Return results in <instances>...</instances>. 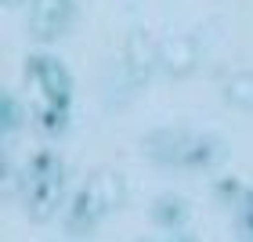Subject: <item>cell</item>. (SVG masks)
<instances>
[{
	"mask_svg": "<svg viewBox=\"0 0 253 242\" xmlns=\"http://www.w3.org/2000/svg\"><path fill=\"white\" fill-rule=\"evenodd\" d=\"M65 199V177H29L22 181V202H26V213L33 221H47L54 217V210H62Z\"/></svg>",
	"mask_w": 253,
	"mask_h": 242,
	"instance_id": "1",
	"label": "cell"
},
{
	"mask_svg": "<svg viewBox=\"0 0 253 242\" xmlns=\"http://www.w3.org/2000/svg\"><path fill=\"white\" fill-rule=\"evenodd\" d=\"M73 22V0H37L29 11V33L37 40L62 37Z\"/></svg>",
	"mask_w": 253,
	"mask_h": 242,
	"instance_id": "2",
	"label": "cell"
},
{
	"mask_svg": "<svg viewBox=\"0 0 253 242\" xmlns=\"http://www.w3.org/2000/svg\"><path fill=\"white\" fill-rule=\"evenodd\" d=\"M109 210L101 206V199L90 192V184H84L73 199H69V210H65V232L69 235H87L94 232V224L105 217Z\"/></svg>",
	"mask_w": 253,
	"mask_h": 242,
	"instance_id": "3",
	"label": "cell"
},
{
	"mask_svg": "<svg viewBox=\"0 0 253 242\" xmlns=\"http://www.w3.org/2000/svg\"><path fill=\"white\" fill-rule=\"evenodd\" d=\"M159 65L170 76H188L199 65V40L195 37H174L159 47Z\"/></svg>",
	"mask_w": 253,
	"mask_h": 242,
	"instance_id": "4",
	"label": "cell"
},
{
	"mask_svg": "<svg viewBox=\"0 0 253 242\" xmlns=\"http://www.w3.org/2000/svg\"><path fill=\"white\" fill-rule=\"evenodd\" d=\"M185 148H188V137L181 134V130H156V134H148V141H145V152L148 159H156V163H181L185 159Z\"/></svg>",
	"mask_w": 253,
	"mask_h": 242,
	"instance_id": "5",
	"label": "cell"
},
{
	"mask_svg": "<svg viewBox=\"0 0 253 242\" xmlns=\"http://www.w3.org/2000/svg\"><path fill=\"white\" fill-rule=\"evenodd\" d=\"M40 90H43V98H47V105L69 109V101H73V76L65 73V65H62L58 58H51L47 69H43V76H40Z\"/></svg>",
	"mask_w": 253,
	"mask_h": 242,
	"instance_id": "6",
	"label": "cell"
},
{
	"mask_svg": "<svg viewBox=\"0 0 253 242\" xmlns=\"http://www.w3.org/2000/svg\"><path fill=\"white\" fill-rule=\"evenodd\" d=\"M87 184H90V192L101 199L105 210H116V206L126 202V181H123V174H116V170H109V166L94 170Z\"/></svg>",
	"mask_w": 253,
	"mask_h": 242,
	"instance_id": "7",
	"label": "cell"
},
{
	"mask_svg": "<svg viewBox=\"0 0 253 242\" xmlns=\"http://www.w3.org/2000/svg\"><path fill=\"white\" fill-rule=\"evenodd\" d=\"M224 159V145L217 141V137L203 134V137H188V148H185V159H181V166L188 170H210Z\"/></svg>",
	"mask_w": 253,
	"mask_h": 242,
	"instance_id": "8",
	"label": "cell"
},
{
	"mask_svg": "<svg viewBox=\"0 0 253 242\" xmlns=\"http://www.w3.org/2000/svg\"><path fill=\"white\" fill-rule=\"evenodd\" d=\"M126 65H130L137 76H145L152 65H159V51H156V43H152L148 33L137 29V33L126 37Z\"/></svg>",
	"mask_w": 253,
	"mask_h": 242,
	"instance_id": "9",
	"label": "cell"
},
{
	"mask_svg": "<svg viewBox=\"0 0 253 242\" xmlns=\"http://www.w3.org/2000/svg\"><path fill=\"white\" fill-rule=\"evenodd\" d=\"M152 221L159 228H167V232L181 228V224L188 221V199H181V195H174V192L159 195V199L152 202Z\"/></svg>",
	"mask_w": 253,
	"mask_h": 242,
	"instance_id": "10",
	"label": "cell"
},
{
	"mask_svg": "<svg viewBox=\"0 0 253 242\" xmlns=\"http://www.w3.org/2000/svg\"><path fill=\"white\" fill-rule=\"evenodd\" d=\"M26 174L29 177H65V163L51 148H37V152L29 156V163H26Z\"/></svg>",
	"mask_w": 253,
	"mask_h": 242,
	"instance_id": "11",
	"label": "cell"
},
{
	"mask_svg": "<svg viewBox=\"0 0 253 242\" xmlns=\"http://www.w3.org/2000/svg\"><path fill=\"white\" fill-rule=\"evenodd\" d=\"M213 195L228 206V210H243V206L253 199V188H246V181H239V177H221L213 184Z\"/></svg>",
	"mask_w": 253,
	"mask_h": 242,
	"instance_id": "12",
	"label": "cell"
},
{
	"mask_svg": "<svg viewBox=\"0 0 253 242\" xmlns=\"http://www.w3.org/2000/svg\"><path fill=\"white\" fill-rule=\"evenodd\" d=\"M37 130L43 134V137H62L65 130H69V109H58V105H43V109H37Z\"/></svg>",
	"mask_w": 253,
	"mask_h": 242,
	"instance_id": "13",
	"label": "cell"
},
{
	"mask_svg": "<svg viewBox=\"0 0 253 242\" xmlns=\"http://www.w3.org/2000/svg\"><path fill=\"white\" fill-rule=\"evenodd\" d=\"M224 98L235 109H253V73H239L224 83Z\"/></svg>",
	"mask_w": 253,
	"mask_h": 242,
	"instance_id": "14",
	"label": "cell"
},
{
	"mask_svg": "<svg viewBox=\"0 0 253 242\" xmlns=\"http://www.w3.org/2000/svg\"><path fill=\"white\" fill-rule=\"evenodd\" d=\"M0 105H4V116H0V126H4V145H11L15 130H18L22 123H26V109L18 105V98L11 94V90H7L4 98H0Z\"/></svg>",
	"mask_w": 253,
	"mask_h": 242,
	"instance_id": "15",
	"label": "cell"
},
{
	"mask_svg": "<svg viewBox=\"0 0 253 242\" xmlns=\"http://www.w3.org/2000/svg\"><path fill=\"white\" fill-rule=\"evenodd\" d=\"M47 54H29L26 58V80H33V83H40V76H43V69H47Z\"/></svg>",
	"mask_w": 253,
	"mask_h": 242,
	"instance_id": "16",
	"label": "cell"
},
{
	"mask_svg": "<svg viewBox=\"0 0 253 242\" xmlns=\"http://www.w3.org/2000/svg\"><path fill=\"white\" fill-rule=\"evenodd\" d=\"M235 224H239V232H243V235L253 232V199L243 206V210H235Z\"/></svg>",
	"mask_w": 253,
	"mask_h": 242,
	"instance_id": "17",
	"label": "cell"
},
{
	"mask_svg": "<svg viewBox=\"0 0 253 242\" xmlns=\"http://www.w3.org/2000/svg\"><path fill=\"white\" fill-rule=\"evenodd\" d=\"M170 242H195L192 235H177V239H170Z\"/></svg>",
	"mask_w": 253,
	"mask_h": 242,
	"instance_id": "18",
	"label": "cell"
},
{
	"mask_svg": "<svg viewBox=\"0 0 253 242\" xmlns=\"http://www.w3.org/2000/svg\"><path fill=\"white\" fill-rule=\"evenodd\" d=\"M4 4H7V7H18V4H22V0H4Z\"/></svg>",
	"mask_w": 253,
	"mask_h": 242,
	"instance_id": "19",
	"label": "cell"
},
{
	"mask_svg": "<svg viewBox=\"0 0 253 242\" xmlns=\"http://www.w3.org/2000/svg\"><path fill=\"white\" fill-rule=\"evenodd\" d=\"M246 239H250V242H253V232H250V235H246Z\"/></svg>",
	"mask_w": 253,
	"mask_h": 242,
	"instance_id": "20",
	"label": "cell"
}]
</instances>
